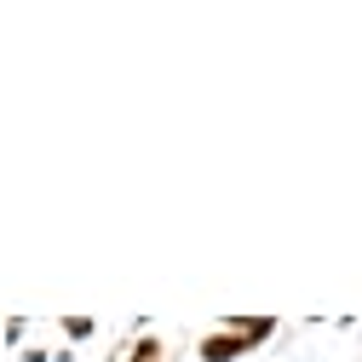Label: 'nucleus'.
Returning <instances> with one entry per match:
<instances>
[{
	"label": "nucleus",
	"instance_id": "39448f33",
	"mask_svg": "<svg viewBox=\"0 0 362 362\" xmlns=\"http://www.w3.org/2000/svg\"><path fill=\"white\" fill-rule=\"evenodd\" d=\"M6 345H23V316H6Z\"/></svg>",
	"mask_w": 362,
	"mask_h": 362
},
{
	"label": "nucleus",
	"instance_id": "f257e3e1",
	"mask_svg": "<svg viewBox=\"0 0 362 362\" xmlns=\"http://www.w3.org/2000/svg\"><path fill=\"white\" fill-rule=\"evenodd\" d=\"M196 356L202 362H242V356H253V345L242 334H230V328H213V334L196 339Z\"/></svg>",
	"mask_w": 362,
	"mask_h": 362
},
{
	"label": "nucleus",
	"instance_id": "7ed1b4c3",
	"mask_svg": "<svg viewBox=\"0 0 362 362\" xmlns=\"http://www.w3.org/2000/svg\"><path fill=\"white\" fill-rule=\"evenodd\" d=\"M127 362H167V345L156 334H139V339L127 345Z\"/></svg>",
	"mask_w": 362,
	"mask_h": 362
},
{
	"label": "nucleus",
	"instance_id": "f03ea898",
	"mask_svg": "<svg viewBox=\"0 0 362 362\" xmlns=\"http://www.w3.org/2000/svg\"><path fill=\"white\" fill-rule=\"evenodd\" d=\"M218 328H230V334H242L247 345H264L270 334H276V316H224Z\"/></svg>",
	"mask_w": 362,
	"mask_h": 362
},
{
	"label": "nucleus",
	"instance_id": "20e7f679",
	"mask_svg": "<svg viewBox=\"0 0 362 362\" xmlns=\"http://www.w3.org/2000/svg\"><path fill=\"white\" fill-rule=\"evenodd\" d=\"M64 334H69V345H81V339L98 334V322H93V316H64Z\"/></svg>",
	"mask_w": 362,
	"mask_h": 362
}]
</instances>
